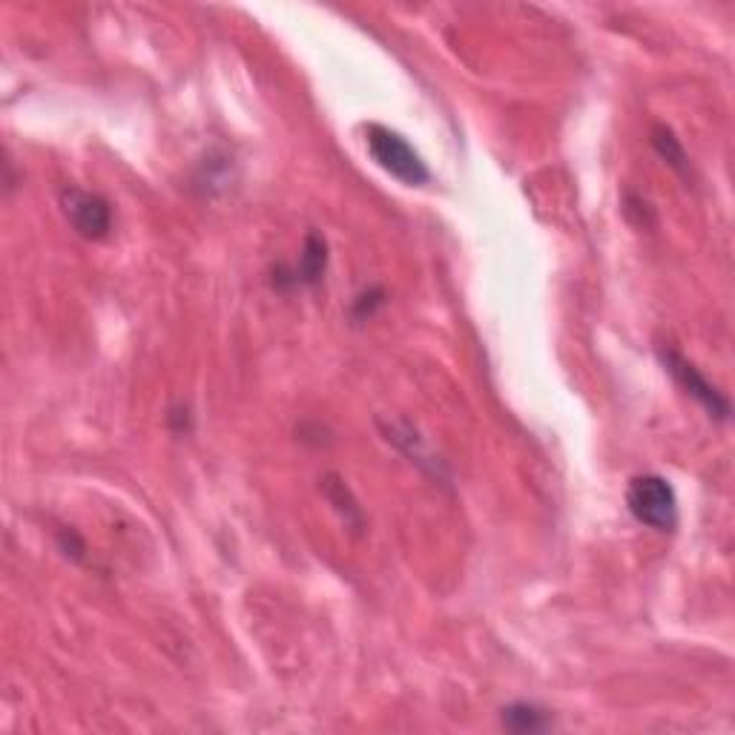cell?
<instances>
[{
  "label": "cell",
  "instance_id": "obj_9",
  "mask_svg": "<svg viewBox=\"0 0 735 735\" xmlns=\"http://www.w3.org/2000/svg\"><path fill=\"white\" fill-rule=\"evenodd\" d=\"M380 305H386V294H382L380 287H371L368 294L356 296V303L351 310H354V317L359 319V322H365V319L374 317V310L380 308Z\"/></svg>",
  "mask_w": 735,
  "mask_h": 735
},
{
  "label": "cell",
  "instance_id": "obj_7",
  "mask_svg": "<svg viewBox=\"0 0 735 735\" xmlns=\"http://www.w3.org/2000/svg\"><path fill=\"white\" fill-rule=\"evenodd\" d=\"M652 150L664 158V164H669L675 173H681L684 178H689V155L684 150V144L675 139V132L666 125H655L650 132Z\"/></svg>",
  "mask_w": 735,
  "mask_h": 735
},
{
  "label": "cell",
  "instance_id": "obj_1",
  "mask_svg": "<svg viewBox=\"0 0 735 735\" xmlns=\"http://www.w3.org/2000/svg\"><path fill=\"white\" fill-rule=\"evenodd\" d=\"M365 150L371 155L377 167L388 173L405 187H426L431 181V170L423 162V155L411 147V141L403 132L391 130L382 125L365 127Z\"/></svg>",
  "mask_w": 735,
  "mask_h": 735
},
{
  "label": "cell",
  "instance_id": "obj_10",
  "mask_svg": "<svg viewBox=\"0 0 735 735\" xmlns=\"http://www.w3.org/2000/svg\"><path fill=\"white\" fill-rule=\"evenodd\" d=\"M61 549L67 552L70 558L81 560V558H84L86 546H84V541H81V537H78V534L70 529V532H61Z\"/></svg>",
  "mask_w": 735,
  "mask_h": 735
},
{
  "label": "cell",
  "instance_id": "obj_8",
  "mask_svg": "<svg viewBox=\"0 0 735 735\" xmlns=\"http://www.w3.org/2000/svg\"><path fill=\"white\" fill-rule=\"evenodd\" d=\"M322 488H325L328 500L336 506V511H342L345 523H348V526H354V529H363V509H359L354 497H351L348 486H345V483H342L336 474H328L325 483H322Z\"/></svg>",
  "mask_w": 735,
  "mask_h": 735
},
{
  "label": "cell",
  "instance_id": "obj_6",
  "mask_svg": "<svg viewBox=\"0 0 735 735\" xmlns=\"http://www.w3.org/2000/svg\"><path fill=\"white\" fill-rule=\"evenodd\" d=\"M503 727L511 733H543L552 727V715L537 704L518 701L503 710Z\"/></svg>",
  "mask_w": 735,
  "mask_h": 735
},
{
  "label": "cell",
  "instance_id": "obj_5",
  "mask_svg": "<svg viewBox=\"0 0 735 735\" xmlns=\"http://www.w3.org/2000/svg\"><path fill=\"white\" fill-rule=\"evenodd\" d=\"M328 271V241L319 236V233H308L305 236L303 253H299V262L291 268V271H280L273 287H317L319 282L325 280Z\"/></svg>",
  "mask_w": 735,
  "mask_h": 735
},
{
  "label": "cell",
  "instance_id": "obj_3",
  "mask_svg": "<svg viewBox=\"0 0 735 735\" xmlns=\"http://www.w3.org/2000/svg\"><path fill=\"white\" fill-rule=\"evenodd\" d=\"M659 359L661 365H664V371L684 388V394L692 396L712 419L727 423L730 414H733V405H730V400L724 396V391H721L719 386H712V382L707 380L698 365L689 363L687 356L678 354L675 348H664V345L659 348Z\"/></svg>",
  "mask_w": 735,
  "mask_h": 735
},
{
  "label": "cell",
  "instance_id": "obj_4",
  "mask_svg": "<svg viewBox=\"0 0 735 735\" xmlns=\"http://www.w3.org/2000/svg\"><path fill=\"white\" fill-rule=\"evenodd\" d=\"M61 213L72 230L86 241H104L112 233V204L81 187H63Z\"/></svg>",
  "mask_w": 735,
  "mask_h": 735
},
{
  "label": "cell",
  "instance_id": "obj_2",
  "mask_svg": "<svg viewBox=\"0 0 735 735\" xmlns=\"http://www.w3.org/2000/svg\"><path fill=\"white\" fill-rule=\"evenodd\" d=\"M627 506L632 518L652 532L678 529V495L661 474H638L627 486Z\"/></svg>",
  "mask_w": 735,
  "mask_h": 735
}]
</instances>
